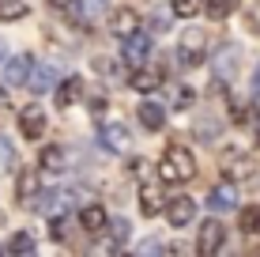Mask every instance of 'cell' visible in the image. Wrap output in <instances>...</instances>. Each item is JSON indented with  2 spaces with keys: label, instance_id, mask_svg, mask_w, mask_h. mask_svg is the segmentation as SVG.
I'll return each mask as SVG.
<instances>
[{
  "label": "cell",
  "instance_id": "obj_1",
  "mask_svg": "<svg viewBox=\"0 0 260 257\" xmlns=\"http://www.w3.org/2000/svg\"><path fill=\"white\" fill-rule=\"evenodd\" d=\"M158 178H162V182H192L196 178V159H192L189 148L170 144L166 155H162V163H158Z\"/></svg>",
  "mask_w": 260,
  "mask_h": 257
},
{
  "label": "cell",
  "instance_id": "obj_2",
  "mask_svg": "<svg viewBox=\"0 0 260 257\" xmlns=\"http://www.w3.org/2000/svg\"><path fill=\"white\" fill-rule=\"evenodd\" d=\"M177 53H181L185 65H200L204 53H208V34H204L200 26H185L181 42H177Z\"/></svg>",
  "mask_w": 260,
  "mask_h": 257
},
{
  "label": "cell",
  "instance_id": "obj_3",
  "mask_svg": "<svg viewBox=\"0 0 260 257\" xmlns=\"http://www.w3.org/2000/svg\"><path fill=\"white\" fill-rule=\"evenodd\" d=\"M238 61H241V49L234 46V42H226V46L211 57V68H215L219 79H234L238 76Z\"/></svg>",
  "mask_w": 260,
  "mask_h": 257
},
{
  "label": "cell",
  "instance_id": "obj_4",
  "mask_svg": "<svg viewBox=\"0 0 260 257\" xmlns=\"http://www.w3.org/2000/svg\"><path fill=\"white\" fill-rule=\"evenodd\" d=\"M222 238H226V231H222L219 219H204L200 238H196V250H200L204 257H208V253H219V250H222Z\"/></svg>",
  "mask_w": 260,
  "mask_h": 257
},
{
  "label": "cell",
  "instance_id": "obj_5",
  "mask_svg": "<svg viewBox=\"0 0 260 257\" xmlns=\"http://www.w3.org/2000/svg\"><path fill=\"white\" fill-rule=\"evenodd\" d=\"M140 212H143V216H158V212H166V197H162V185H158V182H147V185H143V189H140Z\"/></svg>",
  "mask_w": 260,
  "mask_h": 257
},
{
  "label": "cell",
  "instance_id": "obj_6",
  "mask_svg": "<svg viewBox=\"0 0 260 257\" xmlns=\"http://www.w3.org/2000/svg\"><path fill=\"white\" fill-rule=\"evenodd\" d=\"M30 72H34V57H30V53H19V57L8 61L4 79H8V87H19V83H26V79H30Z\"/></svg>",
  "mask_w": 260,
  "mask_h": 257
},
{
  "label": "cell",
  "instance_id": "obj_7",
  "mask_svg": "<svg viewBox=\"0 0 260 257\" xmlns=\"http://www.w3.org/2000/svg\"><path fill=\"white\" fill-rule=\"evenodd\" d=\"M192 216H196V201H192V197H174V201H166V219H170L174 227L192 223Z\"/></svg>",
  "mask_w": 260,
  "mask_h": 257
},
{
  "label": "cell",
  "instance_id": "obj_8",
  "mask_svg": "<svg viewBox=\"0 0 260 257\" xmlns=\"http://www.w3.org/2000/svg\"><path fill=\"white\" fill-rule=\"evenodd\" d=\"M208 208H211V212H230V208H238V189H234L230 182H219V185L208 193Z\"/></svg>",
  "mask_w": 260,
  "mask_h": 257
},
{
  "label": "cell",
  "instance_id": "obj_9",
  "mask_svg": "<svg viewBox=\"0 0 260 257\" xmlns=\"http://www.w3.org/2000/svg\"><path fill=\"white\" fill-rule=\"evenodd\" d=\"M102 144L110 148V152H128L132 136H128V129H124L121 121H106L102 125Z\"/></svg>",
  "mask_w": 260,
  "mask_h": 257
},
{
  "label": "cell",
  "instance_id": "obj_10",
  "mask_svg": "<svg viewBox=\"0 0 260 257\" xmlns=\"http://www.w3.org/2000/svg\"><path fill=\"white\" fill-rule=\"evenodd\" d=\"M147 57H151V38L143 31H136L132 38H124V61H128V65H143Z\"/></svg>",
  "mask_w": 260,
  "mask_h": 257
},
{
  "label": "cell",
  "instance_id": "obj_11",
  "mask_svg": "<svg viewBox=\"0 0 260 257\" xmlns=\"http://www.w3.org/2000/svg\"><path fill=\"white\" fill-rule=\"evenodd\" d=\"M79 223H83L87 235H102L106 227H110V219H106V208H102V205H83V212H79Z\"/></svg>",
  "mask_w": 260,
  "mask_h": 257
},
{
  "label": "cell",
  "instance_id": "obj_12",
  "mask_svg": "<svg viewBox=\"0 0 260 257\" xmlns=\"http://www.w3.org/2000/svg\"><path fill=\"white\" fill-rule=\"evenodd\" d=\"M19 129H23V136L38 140L42 132H46V113H42L38 106H26V110L19 113Z\"/></svg>",
  "mask_w": 260,
  "mask_h": 257
},
{
  "label": "cell",
  "instance_id": "obj_13",
  "mask_svg": "<svg viewBox=\"0 0 260 257\" xmlns=\"http://www.w3.org/2000/svg\"><path fill=\"white\" fill-rule=\"evenodd\" d=\"M26 83H30L34 95H46L49 87L57 83V65H53V61H49V65H38V68L30 72V79H26Z\"/></svg>",
  "mask_w": 260,
  "mask_h": 257
},
{
  "label": "cell",
  "instance_id": "obj_14",
  "mask_svg": "<svg viewBox=\"0 0 260 257\" xmlns=\"http://www.w3.org/2000/svg\"><path fill=\"white\" fill-rule=\"evenodd\" d=\"M136 113H140V125L147 129V132H158V129L166 125V110H162L158 102H140Z\"/></svg>",
  "mask_w": 260,
  "mask_h": 257
},
{
  "label": "cell",
  "instance_id": "obj_15",
  "mask_svg": "<svg viewBox=\"0 0 260 257\" xmlns=\"http://www.w3.org/2000/svg\"><path fill=\"white\" fill-rule=\"evenodd\" d=\"M110 31L117 34V38H132V34L140 31V15L132 12V8H121L117 15H113V23H110Z\"/></svg>",
  "mask_w": 260,
  "mask_h": 257
},
{
  "label": "cell",
  "instance_id": "obj_16",
  "mask_svg": "<svg viewBox=\"0 0 260 257\" xmlns=\"http://www.w3.org/2000/svg\"><path fill=\"white\" fill-rule=\"evenodd\" d=\"M83 79L79 76H72V79H64V83H60V91H57V106L60 110H68V106H76L79 99H83Z\"/></svg>",
  "mask_w": 260,
  "mask_h": 257
},
{
  "label": "cell",
  "instance_id": "obj_17",
  "mask_svg": "<svg viewBox=\"0 0 260 257\" xmlns=\"http://www.w3.org/2000/svg\"><path fill=\"white\" fill-rule=\"evenodd\" d=\"M132 87L143 91V95H151V91H158V87H162V76H158L155 68H140V72L132 76Z\"/></svg>",
  "mask_w": 260,
  "mask_h": 257
},
{
  "label": "cell",
  "instance_id": "obj_18",
  "mask_svg": "<svg viewBox=\"0 0 260 257\" xmlns=\"http://www.w3.org/2000/svg\"><path fill=\"white\" fill-rule=\"evenodd\" d=\"M106 12H110V0H79V8H76V19L91 23V19H98V15H106Z\"/></svg>",
  "mask_w": 260,
  "mask_h": 257
},
{
  "label": "cell",
  "instance_id": "obj_19",
  "mask_svg": "<svg viewBox=\"0 0 260 257\" xmlns=\"http://www.w3.org/2000/svg\"><path fill=\"white\" fill-rule=\"evenodd\" d=\"M238 223H241L245 235H260V205H245L241 216H238Z\"/></svg>",
  "mask_w": 260,
  "mask_h": 257
},
{
  "label": "cell",
  "instance_id": "obj_20",
  "mask_svg": "<svg viewBox=\"0 0 260 257\" xmlns=\"http://www.w3.org/2000/svg\"><path fill=\"white\" fill-rule=\"evenodd\" d=\"M222 166H226L230 174H238V178H245V174H253V163H249L245 155H238V152H226V155H222Z\"/></svg>",
  "mask_w": 260,
  "mask_h": 257
},
{
  "label": "cell",
  "instance_id": "obj_21",
  "mask_svg": "<svg viewBox=\"0 0 260 257\" xmlns=\"http://www.w3.org/2000/svg\"><path fill=\"white\" fill-rule=\"evenodd\" d=\"M170 12H174L177 19H192V15L204 12V0H170Z\"/></svg>",
  "mask_w": 260,
  "mask_h": 257
},
{
  "label": "cell",
  "instance_id": "obj_22",
  "mask_svg": "<svg viewBox=\"0 0 260 257\" xmlns=\"http://www.w3.org/2000/svg\"><path fill=\"white\" fill-rule=\"evenodd\" d=\"M26 15V0H0V19L4 23H15Z\"/></svg>",
  "mask_w": 260,
  "mask_h": 257
},
{
  "label": "cell",
  "instance_id": "obj_23",
  "mask_svg": "<svg viewBox=\"0 0 260 257\" xmlns=\"http://www.w3.org/2000/svg\"><path fill=\"white\" fill-rule=\"evenodd\" d=\"M192 132L200 140H219V132H222V125L215 118H196V125H192Z\"/></svg>",
  "mask_w": 260,
  "mask_h": 257
},
{
  "label": "cell",
  "instance_id": "obj_24",
  "mask_svg": "<svg viewBox=\"0 0 260 257\" xmlns=\"http://www.w3.org/2000/svg\"><path fill=\"white\" fill-rule=\"evenodd\" d=\"M128 231H132V227H128V219H124V216H117V219L110 223V242H113V250H121V246L128 242Z\"/></svg>",
  "mask_w": 260,
  "mask_h": 257
},
{
  "label": "cell",
  "instance_id": "obj_25",
  "mask_svg": "<svg viewBox=\"0 0 260 257\" xmlns=\"http://www.w3.org/2000/svg\"><path fill=\"white\" fill-rule=\"evenodd\" d=\"M19 201L34 208V201H38V178H34V174H23L19 178Z\"/></svg>",
  "mask_w": 260,
  "mask_h": 257
},
{
  "label": "cell",
  "instance_id": "obj_26",
  "mask_svg": "<svg viewBox=\"0 0 260 257\" xmlns=\"http://www.w3.org/2000/svg\"><path fill=\"white\" fill-rule=\"evenodd\" d=\"M234 8H238V0H208V15L211 19H226Z\"/></svg>",
  "mask_w": 260,
  "mask_h": 257
},
{
  "label": "cell",
  "instance_id": "obj_27",
  "mask_svg": "<svg viewBox=\"0 0 260 257\" xmlns=\"http://www.w3.org/2000/svg\"><path fill=\"white\" fill-rule=\"evenodd\" d=\"M8 250H12V253H34V238H30V231H19L12 242H8Z\"/></svg>",
  "mask_w": 260,
  "mask_h": 257
},
{
  "label": "cell",
  "instance_id": "obj_28",
  "mask_svg": "<svg viewBox=\"0 0 260 257\" xmlns=\"http://www.w3.org/2000/svg\"><path fill=\"white\" fill-rule=\"evenodd\" d=\"M60 163H64V152H60L57 144H49L46 152H42V166H46V170H57Z\"/></svg>",
  "mask_w": 260,
  "mask_h": 257
},
{
  "label": "cell",
  "instance_id": "obj_29",
  "mask_svg": "<svg viewBox=\"0 0 260 257\" xmlns=\"http://www.w3.org/2000/svg\"><path fill=\"white\" fill-rule=\"evenodd\" d=\"M12 163H15V152H12V144H8V140L0 136V174H8V170H12Z\"/></svg>",
  "mask_w": 260,
  "mask_h": 257
},
{
  "label": "cell",
  "instance_id": "obj_30",
  "mask_svg": "<svg viewBox=\"0 0 260 257\" xmlns=\"http://www.w3.org/2000/svg\"><path fill=\"white\" fill-rule=\"evenodd\" d=\"M174 106H177V110H185V106H192V91H189V87H181V91H174Z\"/></svg>",
  "mask_w": 260,
  "mask_h": 257
},
{
  "label": "cell",
  "instance_id": "obj_31",
  "mask_svg": "<svg viewBox=\"0 0 260 257\" xmlns=\"http://www.w3.org/2000/svg\"><path fill=\"white\" fill-rule=\"evenodd\" d=\"M151 26H155V31H170V15H166V12H158L155 19H151Z\"/></svg>",
  "mask_w": 260,
  "mask_h": 257
},
{
  "label": "cell",
  "instance_id": "obj_32",
  "mask_svg": "<svg viewBox=\"0 0 260 257\" xmlns=\"http://www.w3.org/2000/svg\"><path fill=\"white\" fill-rule=\"evenodd\" d=\"M0 65H8V42L0 38Z\"/></svg>",
  "mask_w": 260,
  "mask_h": 257
},
{
  "label": "cell",
  "instance_id": "obj_33",
  "mask_svg": "<svg viewBox=\"0 0 260 257\" xmlns=\"http://www.w3.org/2000/svg\"><path fill=\"white\" fill-rule=\"evenodd\" d=\"M253 136H256V144H260V118H256V125H253Z\"/></svg>",
  "mask_w": 260,
  "mask_h": 257
},
{
  "label": "cell",
  "instance_id": "obj_34",
  "mask_svg": "<svg viewBox=\"0 0 260 257\" xmlns=\"http://www.w3.org/2000/svg\"><path fill=\"white\" fill-rule=\"evenodd\" d=\"M53 4H57V8H72V0H53Z\"/></svg>",
  "mask_w": 260,
  "mask_h": 257
},
{
  "label": "cell",
  "instance_id": "obj_35",
  "mask_svg": "<svg viewBox=\"0 0 260 257\" xmlns=\"http://www.w3.org/2000/svg\"><path fill=\"white\" fill-rule=\"evenodd\" d=\"M0 106H8V95H4V91H0Z\"/></svg>",
  "mask_w": 260,
  "mask_h": 257
},
{
  "label": "cell",
  "instance_id": "obj_36",
  "mask_svg": "<svg viewBox=\"0 0 260 257\" xmlns=\"http://www.w3.org/2000/svg\"><path fill=\"white\" fill-rule=\"evenodd\" d=\"M256 91H260V65H256Z\"/></svg>",
  "mask_w": 260,
  "mask_h": 257
}]
</instances>
